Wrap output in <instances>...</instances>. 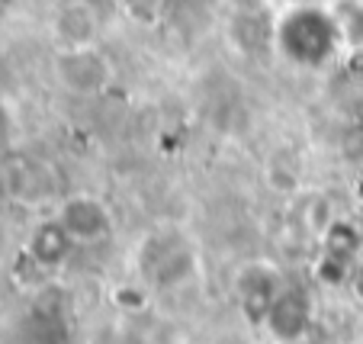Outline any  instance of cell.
Here are the masks:
<instances>
[{
  "mask_svg": "<svg viewBox=\"0 0 363 344\" xmlns=\"http://www.w3.org/2000/svg\"><path fill=\"white\" fill-rule=\"evenodd\" d=\"M55 74L71 94H100L113 81V65L96 45H77L58 52Z\"/></svg>",
  "mask_w": 363,
  "mask_h": 344,
  "instance_id": "obj_1",
  "label": "cell"
},
{
  "mask_svg": "<svg viewBox=\"0 0 363 344\" xmlns=\"http://www.w3.org/2000/svg\"><path fill=\"white\" fill-rule=\"evenodd\" d=\"M55 29H58V39H62V48L96 45V13L84 0H68L58 10Z\"/></svg>",
  "mask_w": 363,
  "mask_h": 344,
  "instance_id": "obj_2",
  "label": "cell"
},
{
  "mask_svg": "<svg viewBox=\"0 0 363 344\" xmlns=\"http://www.w3.org/2000/svg\"><path fill=\"white\" fill-rule=\"evenodd\" d=\"M65 232L74 241H100L103 235L110 232V219H106V209L94 200H71L65 206Z\"/></svg>",
  "mask_w": 363,
  "mask_h": 344,
  "instance_id": "obj_3",
  "label": "cell"
},
{
  "mask_svg": "<svg viewBox=\"0 0 363 344\" xmlns=\"http://www.w3.org/2000/svg\"><path fill=\"white\" fill-rule=\"evenodd\" d=\"M119 7L129 20L142 23V26H151V23L161 20V10H164V0H119Z\"/></svg>",
  "mask_w": 363,
  "mask_h": 344,
  "instance_id": "obj_4",
  "label": "cell"
},
{
  "mask_svg": "<svg viewBox=\"0 0 363 344\" xmlns=\"http://www.w3.org/2000/svg\"><path fill=\"white\" fill-rule=\"evenodd\" d=\"M238 10H261L264 7V0H232Z\"/></svg>",
  "mask_w": 363,
  "mask_h": 344,
  "instance_id": "obj_5",
  "label": "cell"
}]
</instances>
